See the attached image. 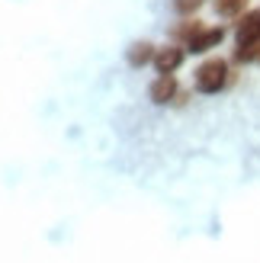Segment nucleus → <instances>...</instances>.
<instances>
[{"instance_id":"obj_1","label":"nucleus","mask_w":260,"mask_h":263,"mask_svg":"<svg viewBox=\"0 0 260 263\" xmlns=\"http://www.w3.org/2000/svg\"><path fill=\"white\" fill-rule=\"evenodd\" d=\"M260 55V10H248L235 20V58L238 64H257Z\"/></svg>"},{"instance_id":"obj_2","label":"nucleus","mask_w":260,"mask_h":263,"mask_svg":"<svg viewBox=\"0 0 260 263\" xmlns=\"http://www.w3.org/2000/svg\"><path fill=\"white\" fill-rule=\"evenodd\" d=\"M231 81H235V71H231V61L225 58H206L196 68V74H193V87L206 97H215L222 90H228Z\"/></svg>"},{"instance_id":"obj_3","label":"nucleus","mask_w":260,"mask_h":263,"mask_svg":"<svg viewBox=\"0 0 260 263\" xmlns=\"http://www.w3.org/2000/svg\"><path fill=\"white\" fill-rule=\"evenodd\" d=\"M148 97H151L154 106H183L187 103V93L180 90L174 74H158L154 77L151 87H148Z\"/></svg>"},{"instance_id":"obj_4","label":"nucleus","mask_w":260,"mask_h":263,"mask_svg":"<svg viewBox=\"0 0 260 263\" xmlns=\"http://www.w3.org/2000/svg\"><path fill=\"white\" fill-rule=\"evenodd\" d=\"M222 42H225V29H222V26H199V29L183 42V48L190 51V55H206V51L218 48Z\"/></svg>"},{"instance_id":"obj_5","label":"nucleus","mask_w":260,"mask_h":263,"mask_svg":"<svg viewBox=\"0 0 260 263\" xmlns=\"http://www.w3.org/2000/svg\"><path fill=\"white\" fill-rule=\"evenodd\" d=\"M187 61V48L180 45V42H167V45H161L158 51H154V71L158 74H177L180 71V64Z\"/></svg>"},{"instance_id":"obj_6","label":"nucleus","mask_w":260,"mask_h":263,"mask_svg":"<svg viewBox=\"0 0 260 263\" xmlns=\"http://www.w3.org/2000/svg\"><path fill=\"white\" fill-rule=\"evenodd\" d=\"M154 48L151 42H145V39H141V42H132L125 48V61H128V68H145V64H151L154 61Z\"/></svg>"},{"instance_id":"obj_7","label":"nucleus","mask_w":260,"mask_h":263,"mask_svg":"<svg viewBox=\"0 0 260 263\" xmlns=\"http://www.w3.org/2000/svg\"><path fill=\"white\" fill-rule=\"evenodd\" d=\"M248 4H251V0H212L215 13L222 20H241L244 13H248Z\"/></svg>"},{"instance_id":"obj_8","label":"nucleus","mask_w":260,"mask_h":263,"mask_svg":"<svg viewBox=\"0 0 260 263\" xmlns=\"http://www.w3.org/2000/svg\"><path fill=\"white\" fill-rule=\"evenodd\" d=\"M199 26H202V20H196V16H180V23H177L174 29H171L174 42H180V45H183L187 39H190L193 32H196V29H199Z\"/></svg>"},{"instance_id":"obj_9","label":"nucleus","mask_w":260,"mask_h":263,"mask_svg":"<svg viewBox=\"0 0 260 263\" xmlns=\"http://www.w3.org/2000/svg\"><path fill=\"white\" fill-rule=\"evenodd\" d=\"M206 4V0H171V7L177 16H196V10Z\"/></svg>"},{"instance_id":"obj_10","label":"nucleus","mask_w":260,"mask_h":263,"mask_svg":"<svg viewBox=\"0 0 260 263\" xmlns=\"http://www.w3.org/2000/svg\"><path fill=\"white\" fill-rule=\"evenodd\" d=\"M257 64H260V55H257Z\"/></svg>"}]
</instances>
